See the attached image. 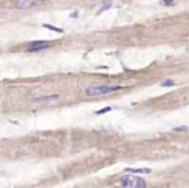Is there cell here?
Returning a JSON list of instances; mask_svg holds the SVG:
<instances>
[{
    "label": "cell",
    "mask_w": 189,
    "mask_h": 188,
    "mask_svg": "<svg viewBox=\"0 0 189 188\" xmlns=\"http://www.w3.org/2000/svg\"><path fill=\"white\" fill-rule=\"evenodd\" d=\"M52 46L51 42H47V40H36V42H31L27 47V52H31V53H35V52H41L47 48H49Z\"/></svg>",
    "instance_id": "3957f363"
},
{
    "label": "cell",
    "mask_w": 189,
    "mask_h": 188,
    "mask_svg": "<svg viewBox=\"0 0 189 188\" xmlns=\"http://www.w3.org/2000/svg\"><path fill=\"white\" fill-rule=\"evenodd\" d=\"M110 7H111V3H108V4L105 5V7H102V8H101V9H100V11H99L97 13H101L102 11H106V9H109V8H110Z\"/></svg>",
    "instance_id": "7c38bea8"
},
{
    "label": "cell",
    "mask_w": 189,
    "mask_h": 188,
    "mask_svg": "<svg viewBox=\"0 0 189 188\" xmlns=\"http://www.w3.org/2000/svg\"><path fill=\"white\" fill-rule=\"evenodd\" d=\"M159 3H161L162 5L170 7V5H174V4L176 3V0H159Z\"/></svg>",
    "instance_id": "8fae6325"
},
{
    "label": "cell",
    "mask_w": 189,
    "mask_h": 188,
    "mask_svg": "<svg viewBox=\"0 0 189 188\" xmlns=\"http://www.w3.org/2000/svg\"><path fill=\"white\" fill-rule=\"evenodd\" d=\"M40 3H43V0H17L16 8H18V9H29V8L39 5Z\"/></svg>",
    "instance_id": "277c9868"
},
{
    "label": "cell",
    "mask_w": 189,
    "mask_h": 188,
    "mask_svg": "<svg viewBox=\"0 0 189 188\" xmlns=\"http://www.w3.org/2000/svg\"><path fill=\"white\" fill-rule=\"evenodd\" d=\"M175 86V81L174 79H166L161 83V87H172Z\"/></svg>",
    "instance_id": "ba28073f"
},
{
    "label": "cell",
    "mask_w": 189,
    "mask_h": 188,
    "mask_svg": "<svg viewBox=\"0 0 189 188\" xmlns=\"http://www.w3.org/2000/svg\"><path fill=\"white\" fill-rule=\"evenodd\" d=\"M122 188H147V181L141 176H136L135 174L124 175L121 178Z\"/></svg>",
    "instance_id": "7a4b0ae2"
},
{
    "label": "cell",
    "mask_w": 189,
    "mask_h": 188,
    "mask_svg": "<svg viewBox=\"0 0 189 188\" xmlns=\"http://www.w3.org/2000/svg\"><path fill=\"white\" fill-rule=\"evenodd\" d=\"M111 110V106H106V108H102V109H99L94 112V114L96 116H101V114H105V113H109Z\"/></svg>",
    "instance_id": "9c48e42d"
},
{
    "label": "cell",
    "mask_w": 189,
    "mask_h": 188,
    "mask_svg": "<svg viewBox=\"0 0 189 188\" xmlns=\"http://www.w3.org/2000/svg\"><path fill=\"white\" fill-rule=\"evenodd\" d=\"M123 86H106V84H101V86H91L84 90L85 96H100V95H108V93H113L117 91L123 90Z\"/></svg>",
    "instance_id": "6da1fadb"
},
{
    "label": "cell",
    "mask_w": 189,
    "mask_h": 188,
    "mask_svg": "<svg viewBox=\"0 0 189 188\" xmlns=\"http://www.w3.org/2000/svg\"><path fill=\"white\" fill-rule=\"evenodd\" d=\"M70 17H78V12H74V14L71 13V14H70Z\"/></svg>",
    "instance_id": "4fadbf2b"
},
{
    "label": "cell",
    "mask_w": 189,
    "mask_h": 188,
    "mask_svg": "<svg viewBox=\"0 0 189 188\" xmlns=\"http://www.w3.org/2000/svg\"><path fill=\"white\" fill-rule=\"evenodd\" d=\"M43 27L48 29V30H52V31H56V32H64V30L61 27H56V26H52V25H48V23L43 25Z\"/></svg>",
    "instance_id": "52a82bcc"
},
{
    "label": "cell",
    "mask_w": 189,
    "mask_h": 188,
    "mask_svg": "<svg viewBox=\"0 0 189 188\" xmlns=\"http://www.w3.org/2000/svg\"><path fill=\"white\" fill-rule=\"evenodd\" d=\"M188 130H189V127H188V126H185V125L174 127V131H176V132H185V131H188Z\"/></svg>",
    "instance_id": "30bf717a"
},
{
    "label": "cell",
    "mask_w": 189,
    "mask_h": 188,
    "mask_svg": "<svg viewBox=\"0 0 189 188\" xmlns=\"http://www.w3.org/2000/svg\"><path fill=\"white\" fill-rule=\"evenodd\" d=\"M126 171H127V173H132V174H150L152 170H150V169H133V167H127Z\"/></svg>",
    "instance_id": "8992f818"
},
{
    "label": "cell",
    "mask_w": 189,
    "mask_h": 188,
    "mask_svg": "<svg viewBox=\"0 0 189 188\" xmlns=\"http://www.w3.org/2000/svg\"><path fill=\"white\" fill-rule=\"evenodd\" d=\"M58 99H60L58 93H52V95H43V96L34 97L32 102H49V101H55V100H58Z\"/></svg>",
    "instance_id": "5b68a950"
}]
</instances>
